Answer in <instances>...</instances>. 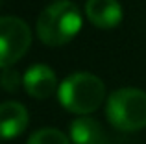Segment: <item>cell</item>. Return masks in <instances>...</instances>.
I'll use <instances>...</instances> for the list:
<instances>
[{"label": "cell", "instance_id": "cell-1", "mask_svg": "<svg viewBox=\"0 0 146 144\" xmlns=\"http://www.w3.org/2000/svg\"><path fill=\"white\" fill-rule=\"evenodd\" d=\"M82 30V13L70 0H56L41 11L35 24L37 37L48 46H61Z\"/></svg>", "mask_w": 146, "mask_h": 144}, {"label": "cell", "instance_id": "cell-2", "mask_svg": "<svg viewBox=\"0 0 146 144\" xmlns=\"http://www.w3.org/2000/svg\"><path fill=\"white\" fill-rule=\"evenodd\" d=\"M57 100L68 113L87 116L94 113L106 100V85L96 74L74 72L61 81Z\"/></svg>", "mask_w": 146, "mask_h": 144}, {"label": "cell", "instance_id": "cell-3", "mask_svg": "<svg viewBox=\"0 0 146 144\" xmlns=\"http://www.w3.org/2000/svg\"><path fill=\"white\" fill-rule=\"evenodd\" d=\"M106 116L118 131L131 133L146 127V92L135 87H122L107 96Z\"/></svg>", "mask_w": 146, "mask_h": 144}, {"label": "cell", "instance_id": "cell-4", "mask_svg": "<svg viewBox=\"0 0 146 144\" xmlns=\"http://www.w3.org/2000/svg\"><path fill=\"white\" fill-rule=\"evenodd\" d=\"M32 46V30L22 18L0 17V69H11Z\"/></svg>", "mask_w": 146, "mask_h": 144}, {"label": "cell", "instance_id": "cell-5", "mask_svg": "<svg viewBox=\"0 0 146 144\" xmlns=\"http://www.w3.org/2000/svg\"><path fill=\"white\" fill-rule=\"evenodd\" d=\"M22 85L24 90L35 100H46L54 92H57V76L48 65L37 63L32 65L22 76Z\"/></svg>", "mask_w": 146, "mask_h": 144}, {"label": "cell", "instance_id": "cell-6", "mask_svg": "<svg viewBox=\"0 0 146 144\" xmlns=\"http://www.w3.org/2000/svg\"><path fill=\"white\" fill-rule=\"evenodd\" d=\"M30 115L21 102H2L0 104V139L9 141L24 133L28 127Z\"/></svg>", "mask_w": 146, "mask_h": 144}, {"label": "cell", "instance_id": "cell-7", "mask_svg": "<svg viewBox=\"0 0 146 144\" xmlns=\"http://www.w3.org/2000/svg\"><path fill=\"white\" fill-rule=\"evenodd\" d=\"M85 15L96 28L109 30L122 22L124 11L118 0H87Z\"/></svg>", "mask_w": 146, "mask_h": 144}, {"label": "cell", "instance_id": "cell-8", "mask_svg": "<svg viewBox=\"0 0 146 144\" xmlns=\"http://www.w3.org/2000/svg\"><path fill=\"white\" fill-rule=\"evenodd\" d=\"M70 141L74 144H107V135L96 118L78 116L70 122Z\"/></svg>", "mask_w": 146, "mask_h": 144}, {"label": "cell", "instance_id": "cell-9", "mask_svg": "<svg viewBox=\"0 0 146 144\" xmlns=\"http://www.w3.org/2000/svg\"><path fill=\"white\" fill-rule=\"evenodd\" d=\"M26 144H70V139L56 127H41L30 135Z\"/></svg>", "mask_w": 146, "mask_h": 144}, {"label": "cell", "instance_id": "cell-10", "mask_svg": "<svg viewBox=\"0 0 146 144\" xmlns=\"http://www.w3.org/2000/svg\"><path fill=\"white\" fill-rule=\"evenodd\" d=\"M0 85H2L4 90L7 92H15L21 85V76L19 72L11 67V69H4L2 70V76H0Z\"/></svg>", "mask_w": 146, "mask_h": 144}]
</instances>
